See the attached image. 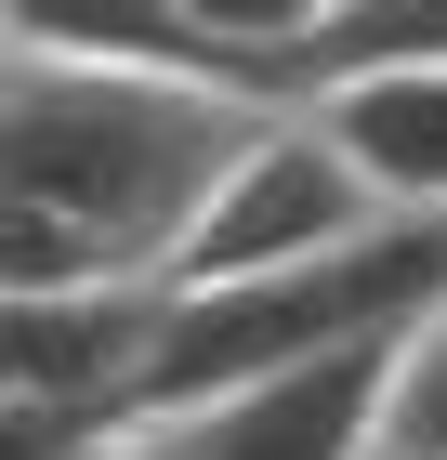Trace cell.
Instances as JSON below:
<instances>
[{
    "instance_id": "6da1fadb",
    "label": "cell",
    "mask_w": 447,
    "mask_h": 460,
    "mask_svg": "<svg viewBox=\"0 0 447 460\" xmlns=\"http://www.w3.org/2000/svg\"><path fill=\"white\" fill-rule=\"evenodd\" d=\"M276 93L224 79H119V66H0V198L53 211L105 277L172 289V250L224 158Z\"/></svg>"
},
{
    "instance_id": "7a4b0ae2",
    "label": "cell",
    "mask_w": 447,
    "mask_h": 460,
    "mask_svg": "<svg viewBox=\"0 0 447 460\" xmlns=\"http://www.w3.org/2000/svg\"><path fill=\"white\" fill-rule=\"evenodd\" d=\"M434 289H447V224H369L355 250H316V263H276V277L158 289V329H145V368H132V421H184L210 394L264 382V368L381 342Z\"/></svg>"
},
{
    "instance_id": "3957f363",
    "label": "cell",
    "mask_w": 447,
    "mask_h": 460,
    "mask_svg": "<svg viewBox=\"0 0 447 460\" xmlns=\"http://www.w3.org/2000/svg\"><path fill=\"white\" fill-rule=\"evenodd\" d=\"M369 184L343 172V145L316 132L303 106H264L250 145L224 158V184L198 198L172 250V289H224V277H276V263H316V250H355L369 237Z\"/></svg>"
},
{
    "instance_id": "277c9868",
    "label": "cell",
    "mask_w": 447,
    "mask_h": 460,
    "mask_svg": "<svg viewBox=\"0 0 447 460\" xmlns=\"http://www.w3.org/2000/svg\"><path fill=\"white\" fill-rule=\"evenodd\" d=\"M381 368H395V329L343 355H303V368H264V382L184 408V460H381Z\"/></svg>"
},
{
    "instance_id": "5b68a950",
    "label": "cell",
    "mask_w": 447,
    "mask_h": 460,
    "mask_svg": "<svg viewBox=\"0 0 447 460\" xmlns=\"http://www.w3.org/2000/svg\"><path fill=\"white\" fill-rule=\"evenodd\" d=\"M290 106L343 145L381 224H447V66H343V79H303Z\"/></svg>"
},
{
    "instance_id": "8992f818",
    "label": "cell",
    "mask_w": 447,
    "mask_h": 460,
    "mask_svg": "<svg viewBox=\"0 0 447 460\" xmlns=\"http://www.w3.org/2000/svg\"><path fill=\"white\" fill-rule=\"evenodd\" d=\"M145 329H158V289H105V303H27V289H0V394H53V408H119L132 421Z\"/></svg>"
},
{
    "instance_id": "52a82bcc",
    "label": "cell",
    "mask_w": 447,
    "mask_h": 460,
    "mask_svg": "<svg viewBox=\"0 0 447 460\" xmlns=\"http://www.w3.org/2000/svg\"><path fill=\"white\" fill-rule=\"evenodd\" d=\"M13 66H119V79H224L172 0H0ZM250 93V79H224Z\"/></svg>"
},
{
    "instance_id": "ba28073f",
    "label": "cell",
    "mask_w": 447,
    "mask_h": 460,
    "mask_svg": "<svg viewBox=\"0 0 447 460\" xmlns=\"http://www.w3.org/2000/svg\"><path fill=\"white\" fill-rule=\"evenodd\" d=\"M184 27H198V53L224 79H250V93H276L290 106V66H303V40L329 27V0H172Z\"/></svg>"
},
{
    "instance_id": "9c48e42d",
    "label": "cell",
    "mask_w": 447,
    "mask_h": 460,
    "mask_svg": "<svg viewBox=\"0 0 447 460\" xmlns=\"http://www.w3.org/2000/svg\"><path fill=\"white\" fill-rule=\"evenodd\" d=\"M343 66H447V0H329V27L303 40V79H343Z\"/></svg>"
},
{
    "instance_id": "30bf717a",
    "label": "cell",
    "mask_w": 447,
    "mask_h": 460,
    "mask_svg": "<svg viewBox=\"0 0 447 460\" xmlns=\"http://www.w3.org/2000/svg\"><path fill=\"white\" fill-rule=\"evenodd\" d=\"M381 460H447V289L395 329V368H381Z\"/></svg>"
},
{
    "instance_id": "8fae6325",
    "label": "cell",
    "mask_w": 447,
    "mask_h": 460,
    "mask_svg": "<svg viewBox=\"0 0 447 460\" xmlns=\"http://www.w3.org/2000/svg\"><path fill=\"white\" fill-rule=\"evenodd\" d=\"M119 408H53V394H0V460H79Z\"/></svg>"
},
{
    "instance_id": "7c38bea8",
    "label": "cell",
    "mask_w": 447,
    "mask_h": 460,
    "mask_svg": "<svg viewBox=\"0 0 447 460\" xmlns=\"http://www.w3.org/2000/svg\"><path fill=\"white\" fill-rule=\"evenodd\" d=\"M79 460H184V434H172V421H105Z\"/></svg>"
},
{
    "instance_id": "4fadbf2b",
    "label": "cell",
    "mask_w": 447,
    "mask_h": 460,
    "mask_svg": "<svg viewBox=\"0 0 447 460\" xmlns=\"http://www.w3.org/2000/svg\"><path fill=\"white\" fill-rule=\"evenodd\" d=\"M0 66H13V27H0Z\"/></svg>"
}]
</instances>
